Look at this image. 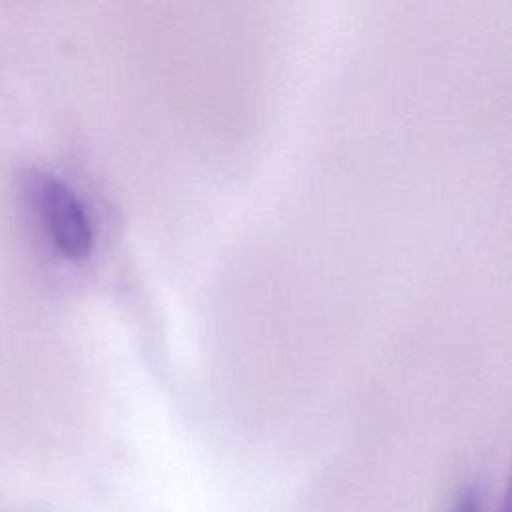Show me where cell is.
I'll use <instances>...</instances> for the list:
<instances>
[{
	"mask_svg": "<svg viewBox=\"0 0 512 512\" xmlns=\"http://www.w3.org/2000/svg\"><path fill=\"white\" fill-rule=\"evenodd\" d=\"M452 512H478V496L474 490L462 492V496L456 500Z\"/></svg>",
	"mask_w": 512,
	"mask_h": 512,
	"instance_id": "2",
	"label": "cell"
},
{
	"mask_svg": "<svg viewBox=\"0 0 512 512\" xmlns=\"http://www.w3.org/2000/svg\"><path fill=\"white\" fill-rule=\"evenodd\" d=\"M24 188L56 248L72 260L84 258L92 246V228L72 188L46 170H30Z\"/></svg>",
	"mask_w": 512,
	"mask_h": 512,
	"instance_id": "1",
	"label": "cell"
}]
</instances>
